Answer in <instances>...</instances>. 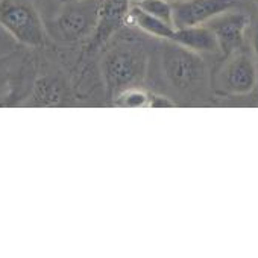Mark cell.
<instances>
[{"label":"cell","instance_id":"13","mask_svg":"<svg viewBox=\"0 0 258 258\" xmlns=\"http://www.w3.org/2000/svg\"><path fill=\"white\" fill-rule=\"evenodd\" d=\"M136 5H139L143 11L173 25V7L172 0H136ZM175 26V25H173Z\"/></svg>","mask_w":258,"mask_h":258},{"label":"cell","instance_id":"2","mask_svg":"<svg viewBox=\"0 0 258 258\" xmlns=\"http://www.w3.org/2000/svg\"><path fill=\"white\" fill-rule=\"evenodd\" d=\"M0 26L23 46L46 43V29L32 0H0Z\"/></svg>","mask_w":258,"mask_h":258},{"label":"cell","instance_id":"12","mask_svg":"<svg viewBox=\"0 0 258 258\" xmlns=\"http://www.w3.org/2000/svg\"><path fill=\"white\" fill-rule=\"evenodd\" d=\"M151 94L152 93L143 90L140 85L127 87L112 96V103L115 106H123V108H145V106L149 108Z\"/></svg>","mask_w":258,"mask_h":258},{"label":"cell","instance_id":"10","mask_svg":"<svg viewBox=\"0 0 258 258\" xmlns=\"http://www.w3.org/2000/svg\"><path fill=\"white\" fill-rule=\"evenodd\" d=\"M126 25L134 26L139 31L145 32L151 37H155V38H160V40H164L169 43L173 40V35L176 31V28L172 23H167V22L143 11L134 2H133L131 8H129L127 16H126Z\"/></svg>","mask_w":258,"mask_h":258},{"label":"cell","instance_id":"7","mask_svg":"<svg viewBox=\"0 0 258 258\" xmlns=\"http://www.w3.org/2000/svg\"><path fill=\"white\" fill-rule=\"evenodd\" d=\"M249 23L250 20L244 13L229 10L214 17L207 25L211 28V31L217 38L219 50H222L226 56H229L231 53L240 50L244 46V37Z\"/></svg>","mask_w":258,"mask_h":258},{"label":"cell","instance_id":"11","mask_svg":"<svg viewBox=\"0 0 258 258\" xmlns=\"http://www.w3.org/2000/svg\"><path fill=\"white\" fill-rule=\"evenodd\" d=\"M64 100V85L58 79L52 78H44L37 82L35 91H34V100L32 103L35 105H43V106H52V105H59Z\"/></svg>","mask_w":258,"mask_h":258},{"label":"cell","instance_id":"9","mask_svg":"<svg viewBox=\"0 0 258 258\" xmlns=\"http://www.w3.org/2000/svg\"><path fill=\"white\" fill-rule=\"evenodd\" d=\"M170 43H176L181 47H185L196 53H213L219 50L217 38L208 25L198 26H185L176 28L173 40Z\"/></svg>","mask_w":258,"mask_h":258},{"label":"cell","instance_id":"6","mask_svg":"<svg viewBox=\"0 0 258 258\" xmlns=\"http://www.w3.org/2000/svg\"><path fill=\"white\" fill-rule=\"evenodd\" d=\"M235 5L237 0H172L173 25L175 28L207 25Z\"/></svg>","mask_w":258,"mask_h":258},{"label":"cell","instance_id":"4","mask_svg":"<svg viewBox=\"0 0 258 258\" xmlns=\"http://www.w3.org/2000/svg\"><path fill=\"white\" fill-rule=\"evenodd\" d=\"M258 81V70L253 55L241 47L231 53L217 75V87L220 91L232 96L249 94Z\"/></svg>","mask_w":258,"mask_h":258},{"label":"cell","instance_id":"8","mask_svg":"<svg viewBox=\"0 0 258 258\" xmlns=\"http://www.w3.org/2000/svg\"><path fill=\"white\" fill-rule=\"evenodd\" d=\"M133 5V0H100L99 19L94 32L88 38V50L102 47L123 25Z\"/></svg>","mask_w":258,"mask_h":258},{"label":"cell","instance_id":"3","mask_svg":"<svg viewBox=\"0 0 258 258\" xmlns=\"http://www.w3.org/2000/svg\"><path fill=\"white\" fill-rule=\"evenodd\" d=\"M163 72L176 90H191L204 82L207 67L199 53L172 43L163 50Z\"/></svg>","mask_w":258,"mask_h":258},{"label":"cell","instance_id":"14","mask_svg":"<svg viewBox=\"0 0 258 258\" xmlns=\"http://www.w3.org/2000/svg\"><path fill=\"white\" fill-rule=\"evenodd\" d=\"M155 106H173V102L164 96H160V94H151V103H149V108H155Z\"/></svg>","mask_w":258,"mask_h":258},{"label":"cell","instance_id":"1","mask_svg":"<svg viewBox=\"0 0 258 258\" xmlns=\"http://www.w3.org/2000/svg\"><path fill=\"white\" fill-rule=\"evenodd\" d=\"M102 76L111 96L127 87L140 85L148 72V55L133 44L112 46L102 58Z\"/></svg>","mask_w":258,"mask_h":258},{"label":"cell","instance_id":"15","mask_svg":"<svg viewBox=\"0 0 258 258\" xmlns=\"http://www.w3.org/2000/svg\"><path fill=\"white\" fill-rule=\"evenodd\" d=\"M252 49H253L255 56L258 58V25L253 28V32H252Z\"/></svg>","mask_w":258,"mask_h":258},{"label":"cell","instance_id":"5","mask_svg":"<svg viewBox=\"0 0 258 258\" xmlns=\"http://www.w3.org/2000/svg\"><path fill=\"white\" fill-rule=\"evenodd\" d=\"M100 0H72L58 14L55 26L67 41L91 37L99 19Z\"/></svg>","mask_w":258,"mask_h":258}]
</instances>
